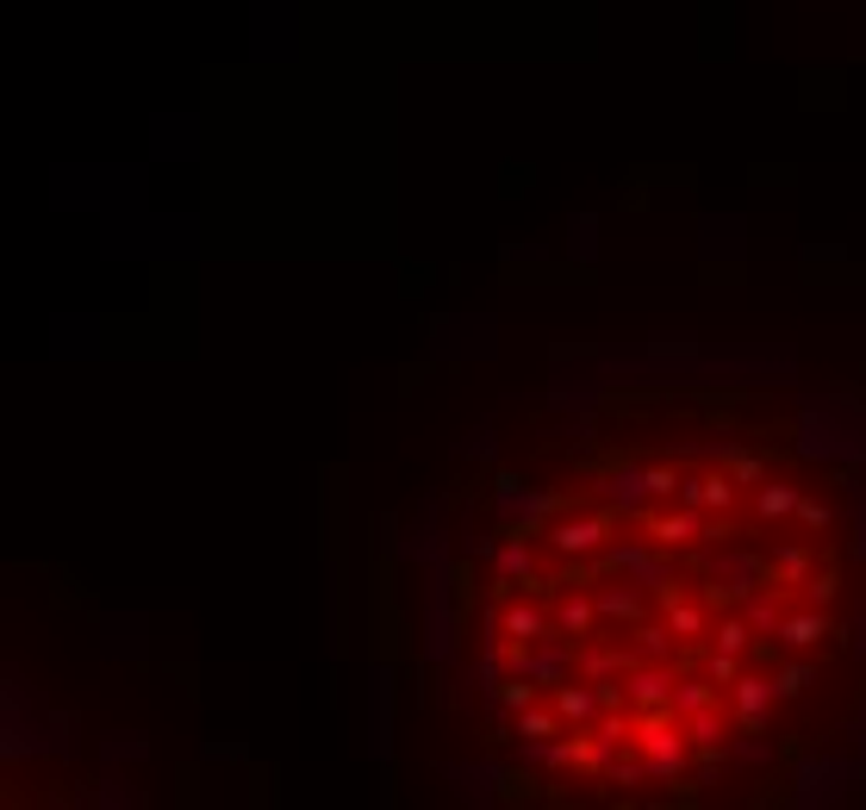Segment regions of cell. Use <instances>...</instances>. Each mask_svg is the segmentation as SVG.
Masks as SVG:
<instances>
[{
    "label": "cell",
    "mask_w": 866,
    "mask_h": 810,
    "mask_svg": "<svg viewBox=\"0 0 866 810\" xmlns=\"http://www.w3.org/2000/svg\"><path fill=\"white\" fill-rule=\"evenodd\" d=\"M424 723L518 805L866 773V412L723 362L542 386L424 524Z\"/></svg>",
    "instance_id": "obj_1"
}]
</instances>
